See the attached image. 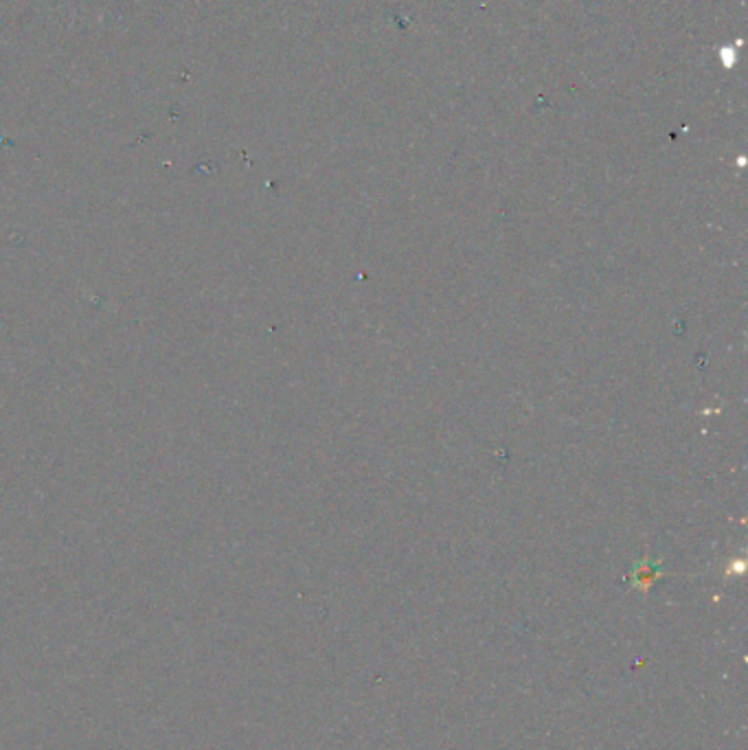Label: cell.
<instances>
[]
</instances>
